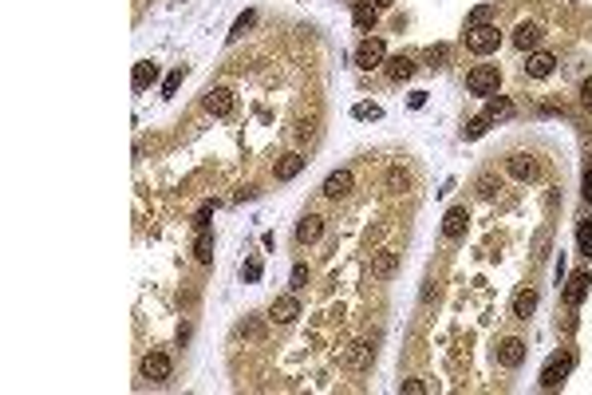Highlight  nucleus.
Listing matches in <instances>:
<instances>
[{
	"label": "nucleus",
	"mask_w": 592,
	"mask_h": 395,
	"mask_svg": "<svg viewBox=\"0 0 592 395\" xmlns=\"http://www.w3.org/2000/svg\"><path fill=\"white\" fill-rule=\"evenodd\" d=\"M497 44H502L497 24H466V48L474 56H490V51H497Z\"/></svg>",
	"instance_id": "f257e3e1"
},
{
	"label": "nucleus",
	"mask_w": 592,
	"mask_h": 395,
	"mask_svg": "<svg viewBox=\"0 0 592 395\" xmlns=\"http://www.w3.org/2000/svg\"><path fill=\"white\" fill-rule=\"evenodd\" d=\"M497 83H502V75H497L494 63H478V67H470V75H466V91L470 95H497Z\"/></svg>",
	"instance_id": "f03ea898"
},
{
	"label": "nucleus",
	"mask_w": 592,
	"mask_h": 395,
	"mask_svg": "<svg viewBox=\"0 0 592 395\" xmlns=\"http://www.w3.org/2000/svg\"><path fill=\"white\" fill-rule=\"evenodd\" d=\"M383 63H387V44L379 36H367L360 48H355V67H360V72H375V67H383Z\"/></svg>",
	"instance_id": "7ed1b4c3"
},
{
	"label": "nucleus",
	"mask_w": 592,
	"mask_h": 395,
	"mask_svg": "<svg viewBox=\"0 0 592 395\" xmlns=\"http://www.w3.org/2000/svg\"><path fill=\"white\" fill-rule=\"evenodd\" d=\"M573 364H577V356H573V352H565V356H553V360H549V364L541 368V387H545V392L561 387V383H565V376L573 371Z\"/></svg>",
	"instance_id": "20e7f679"
},
{
	"label": "nucleus",
	"mask_w": 592,
	"mask_h": 395,
	"mask_svg": "<svg viewBox=\"0 0 592 395\" xmlns=\"http://www.w3.org/2000/svg\"><path fill=\"white\" fill-rule=\"evenodd\" d=\"M170 371H174V364H170L166 352H150L143 360V380H150V383H166Z\"/></svg>",
	"instance_id": "39448f33"
},
{
	"label": "nucleus",
	"mask_w": 592,
	"mask_h": 395,
	"mask_svg": "<svg viewBox=\"0 0 592 395\" xmlns=\"http://www.w3.org/2000/svg\"><path fill=\"white\" fill-rule=\"evenodd\" d=\"M202 107H206L209 115L225 119V115H233V91H230V87H214V91H206Z\"/></svg>",
	"instance_id": "423d86ee"
},
{
	"label": "nucleus",
	"mask_w": 592,
	"mask_h": 395,
	"mask_svg": "<svg viewBox=\"0 0 592 395\" xmlns=\"http://www.w3.org/2000/svg\"><path fill=\"white\" fill-rule=\"evenodd\" d=\"M301 316V300L296 296H277L273 305H269V321L273 324H292Z\"/></svg>",
	"instance_id": "0eeeda50"
},
{
	"label": "nucleus",
	"mask_w": 592,
	"mask_h": 395,
	"mask_svg": "<svg viewBox=\"0 0 592 395\" xmlns=\"http://www.w3.org/2000/svg\"><path fill=\"white\" fill-rule=\"evenodd\" d=\"M395 269H399V253H395V249H379V253L371 257V277L375 281H391Z\"/></svg>",
	"instance_id": "6e6552de"
},
{
	"label": "nucleus",
	"mask_w": 592,
	"mask_h": 395,
	"mask_svg": "<svg viewBox=\"0 0 592 395\" xmlns=\"http://www.w3.org/2000/svg\"><path fill=\"white\" fill-rule=\"evenodd\" d=\"M521 360H525V340L509 336V340L497 344V364H502V368H521Z\"/></svg>",
	"instance_id": "1a4fd4ad"
},
{
	"label": "nucleus",
	"mask_w": 592,
	"mask_h": 395,
	"mask_svg": "<svg viewBox=\"0 0 592 395\" xmlns=\"http://www.w3.org/2000/svg\"><path fill=\"white\" fill-rule=\"evenodd\" d=\"M553 67H557V56H553V51H529V60H525V75H533V79L553 75Z\"/></svg>",
	"instance_id": "9d476101"
},
{
	"label": "nucleus",
	"mask_w": 592,
	"mask_h": 395,
	"mask_svg": "<svg viewBox=\"0 0 592 395\" xmlns=\"http://www.w3.org/2000/svg\"><path fill=\"white\" fill-rule=\"evenodd\" d=\"M541 36H545L541 28L525 20V24H518V28H513V48H518V51H533L537 44H541Z\"/></svg>",
	"instance_id": "9b49d317"
},
{
	"label": "nucleus",
	"mask_w": 592,
	"mask_h": 395,
	"mask_svg": "<svg viewBox=\"0 0 592 395\" xmlns=\"http://www.w3.org/2000/svg\"><path fill=\"white\" fill-rule=\"evenodd\" d=\"M466 225H470L466 206H454V210H447V218H442V234H447V237H462V234H466Z\"/></svg>",
	"instance_id": "f8f14e48"
},
{
	"label": "nucleus",
	"mask_w": 592,
	"mask_h": 395,
	"mask_svg": "<svg viewBox=\"0 0 592 395\" xmlns=\"http://www.w3.org/2000/svg\"><path fill=\"white\" fill-rule=\"evenodd\" d=\"M383 72H387V79H391V83H403V79H411L415 60H411V56H391V60L383 63Z\"/></svg>",
	"instance_id": "ddd939ff"
},
{
	"label": "nucleus",
	"mask_w": 592,
	"mask_h": 395,
	"mask_svg": "<svg viewBox=\"0 0 592 395\" xmlns=\"http://www.w3.org/2000/svg\"><path fill=\"white\" fill-rule=\"evenodd\" d=\"M351 20H355V28H360V32H371L375 20H379V8H375L371 0H355V8H351Z\"/></svg>",
	"instance_id": "4468645a"
},
{
	"label": "nucleus",
	"mask_w": 592,
	"mask_h": 395,
	"mask_svg": "<svg viewBox=\"0 0 592 395\" xmlns=\"http://www.w3.org/2000/svg\"><path fill=\"white\" fill-rule=\"evenodd\" d=\"M320 234H324V218H316V213L301 218V225H296V241H301V245H312V241H320Z\"/></svg>",
	"instance_id": "2eb2a0df"
},
{
	"label": "nucleus",
	"mask_w": 592,
	"mask_h": 395,
	"mask_svg": "<svg viewBox=\"0 0 592 395\" xmlns=\"http://www.w3.org/2000/svg\"><path fill=\"white\" fill-rule=\"evenodd\" d=\"M509 178H518V182H529V178H537V162L529 159V154H513V159L506 162Z\"/></svg>",
	"instance_id": "dca6fc26"
},
{
	"label": "nucleus",
	"mask_w": 592,
	"mask_h": 395,
	"mask_svg": "<svg viewBox=\"0 0 592 395\" xmlns=\"http://www.w3.org/2000/svg\"><path fill=\"white\" fill-rule=\"evenodd\" d=\"M589 289H592V277H589V273H577V277H573V281L565 284V300L573 305V309H577V305H584Z\"/></svg>",
	"instance_id": "f3484780"
},
{
	"label": "nucleus",
	"mask_w": 592,
	"mask_h": 395,
	"mask_svg": "<svg viewBox=\"0 0 592 395\" xmlns=\"http://www.w3.org/2000/svg\"><path fill=\"white\" fill-rule=\"evenodd\" d=\"M301 170H304V154L292 150V154H285V159L277 162V182H289V178H296Z\"/></svg>",
	"instance_id": "a211bd4d"
},
{
	"label": "nucleus",
	"mask_w": 592,
	"mask_h": 395,
	"mask_svg": "<svg viewBox=\"0 0 592 395\" xmlns=\"http://www.w3.org/2000/svg\"><path fill=\"white\" fill-rule=\"evenodd\" d=\"M348 190H351V170L328 174V182H324V194H328V198H344Z\"/></svg>",
	"instance_id": "6ab92c4d"
},
{
	"label": "nucleus",
	"mask_w": 592,
	"mask_h": 395,
	"mask_svg": "<svg viewBox=\"0 0 592 395\" xmlns=\"http://www.w3.org/2000/svg\"><path fill=\"white\" fill-rule=\"evenodd\" d=\"M371 356H375V348L367 344V340H360V344H351V352H348V368L363 371L367 364H371Z\"/></svg>",
	"instance_id": "aec40b11"
},
{
	"label": "nucleus",
	"mask_w": 592,
	"mask_h": 395,
	"mask_svg": "<svg viewBox=\"0 0 592 395\" xmlns=\"http://www.w3.org/2000/svg\"><path fill=\"white\" fill-rule=\"evenodd\" d=\"M533 309H537V293H533V289H521V293L513 296V316H518V321H529Z\"/></svg>",
	"instance_id": "412c9836"
},
{
	"label": "nucleus",
	"mask_w": 592,
	"mask_h": 395,
	"mask_svg": "<svg viewBox=\"0 0 592 395\" xmlns=\"http://www.w3.org/2000/svg\"><path fill=\"white\" fill-rule=\"evenodd\" d=\"M486 119H490V123H494V119H509V115H513V103H509L506 95H490V103H486Z\"/></svg>",
	"instance_id": "4be33fe9"
},
{
	"label": "nucleus",
	"mask_w": 592,
	"mask_h": 395,
	"mask_svg": "<svg viewBox=\"0 0 592 395\" xmlns=\"http://www.w3.org/2000/svg\"><path fill=\"white\" fill-rule=\"evenodd\" d=\"M193 257L202 261V265H209V261H214V234H209V229H198V241H193Z\"/></svg>",
	"instance_id": "5701e85b"
},
{
	"label": "nucleus",
	"mask_w": 592,
	"mask_h": 395,
	"mask_svg": "<svg viewBox=\"0 0 592 395\" xmlns=\"http://www.w3.org/2000/svg\"><path fill=\"white\" fill-rule=\"evenodd\" d=\"M154 75H158V67H154V63H150V60H143V63H134V75H131V79H134V87L143 91V87L150 83Z\"/></svg>",
	"instance_id": "b1692460"
},
{
	"label": "nucleus",
	"mask_w": 592,
	"mask_h": 395,
	"mask_svg": "<svg viewBox=\"0 0 592 395\" xmlns=\"http://www.w3.org/2000/svg\"><path fill=\"white\" fill-rule=\"evenodd\" d=\"M486 131H490V119H486V115H478V119H470V123L462 127V138H482Z\"/></svg>",
	"instance_id": "393cba45"
},
{
	"label": "nucleus",
	"mask_w": 592,
	"mask_h": 395,
	"mask_svg": "<svg viewBox=\"0 0 592 395\" xmlns=\"http://www.w3.org/2000/svg\"><path fill=\"white\" fill-rule=\"evenodd\" d=\"M577 241H580V253L592 257V222H580L577 225Z\"/></svg>",
	"instance_id": "a878e982"
},
{
	"label": "nucleus",
	"mask_w": 592,
	"mask_h": 395,
	"mask_svg": "<svg viewBox=\"0 0 592 395\" xmlns=\"http://www.w3.org/2000/svg\"><path fill=\"white\" fill-rule=\"evenodd\" d=\"M182 79H186V67H174V72H170L166 75V83H162V95H174V91H178V87H182Z\"/></svg>",
	"instance_id": "bb28decb"
},
{
	"label": "nucleus",
	"mask_w": 592,
	"mask_h": 395,
	"mask_svg": "<svg viewBox=\"0 0 592 395\" xmlns=\"http://www.w3.org/2000/svg\"><path fill=\"white\" fill-rule=\"evenodd\" d=\"M253 20H257V13H245V16H237V24H233V32H230V44H237V40L245 36V28H253Z\"/></svg>",
	"instance_id": "cd10ccee"
},
{
	"label": "nucleus",
	"mask_w": 592,
	"mask_h": 395,
	"mask_svg": "<svg viewBox=\"0 0 592 395\" xmlns=\"http://www.w3.org/2000/svg\"><path fill=\"white\" fill-rule=\"evenodd\" d=\"M447 56H450V48H447V44H438V48L426 51V63H431V67H442V63H447Z\"/></svg>",
	"instance_id": "c85d7f7f"
},
{
	"label": "nucleus",
	"mask_w": 592,
	"mask_h": 395,
	"mask_svg": "<svg viewBox=\"0 0 592 395\" xmlns=\"http://www.w3.org/2000/svg\"><path fill=\"white\" fill-rule=\"evenodd\" d=\"M218 210V202H202V210H198V229H209V218Z\"/></svg>",
	"instance_id": "c756f323"
},
{
	"label": "nucleus",
	"mask_w": 592,
	"mask_h": 395,
	"mask_svg": "<svg viewBox=\"0 0 592 395\" xmlns=\"http://www.w3.org/2000/svg\"><path fill=\"white\" fill-rule=\"evenodd\" d=\"M490 16H494V4H482L470 13V24H490Z\"/></svg>",
	"instance_id": "7c9ffc66"
},
{
	"label": "nucleus",
	"mask_w": 592,
	"mask_h": 395,
	"mask_svg": "<svg viewBox=\"0 0 592 395\" xmlns=\"http://www.w3.org/2000/svg\"><path fill=\"white\" fill-rule=\"evenodd\" d=\"M387 186H391L395 194H399V190H407V174H403V170H391V174H387Z\"/></svg>",
	"instance_id": "2f4dec72"
},
{
	"label": "nucleus",
	"mask_w": 592,
	"mask_h": 395,
	"mask_svg": "<svg viewBox=\"0 0 592 395\" xmlns=\"http://www.w3.org/2000/svg\"><path fill=\"white\" fill-rule=\"evenodd\" d=\"M241 277H245V281H261V261H245V269H241Z\"/></svg>",
	"instance_id": "473e14b6"
},
{
	"label": "nucleus",
	"mask_w": 592,
	"mask_h": 395,
	"mask_svg": "<svg viewBox=\"0 0 592 395\" xmlns=\"http://www.w3.org/2000/svg\"><path fill=\"white\" fill-rule=\"evenodd\" d=\"M355 119H379V107H375V103H360V107H355Z\"/></svg>",
	"instance_id": "72a5a7b5"
},
{
	"label": "nucleus",
	"mask_w": 592,
	"mask_h": 395,
	"mask_svg": "<svg viewBox=\"0 0 592 395\" xmlns=\"http://www.w3.org/2000/svg\"><path fill=\"white\" fill-rule=\"evenodd\" d=\"M304 281H308V265H296L292 269V289H304Z\"/></svg>",
	"instance_id": "f704fd0d"
},
{
	"label": "nucleus",
	"mask_w": 592,
	"mask_h": 395,
	"mask_svg": "<svg viewBox=\"0 0 592 395\" xmlns=\"http://www.w3.org/2000/svg\"><path fill=\"white\" fill-rule=\"evenodd\" d=\"M403 392H407V395H423L426 387H423V380H403Z\"/></svg>",
	"instance_id": "c9c22d12"
},
{
	"label": "nucleus",
	"mask_w": 592,
	"mask_h": 395,
	"mask_svg": "<svg viewBox=\"0 0 592 395\" xmlns=\"http://www.w3.org/2000/svg\"><path fill=\"white\" fill-rule=\"evenodd\" d=\"M580 103L592 111V79H584V83H580Z\"/></svg>",
	"instance_id": "e433bc0d"
},
{
	"label": "nucleus",
	"mask_w": 592,
	"mask_h": 395,
	"mask_svg": "<svg viewBox=\"0 0 592 395\" xmlns=\"http://www.w3.org/2000/svg\"><path fill=\"white\" fill-rule=\"evenodd\" d=\"M478 186H482V190H478V194H482V198H490V194H494V182H490V178H482V182H478Z\"/></svg>",
	"instance_id": "4c0bfd02"
},
{
	"label": "nucleus",
	"mask_w": 592,
	"mask_h": 395,
	"mask_svg": "<svg viewBox=\"0 0 592 395\" xmlns=\"http://www.w3.org/2000/svg\"><path fill=\"white\" fill-rule=\"evenodd\" d=\"M584 198H589V202H592V170L584 174Z\"/></svg>",
	"instance_id": "58836bf2"
},
{
	"label": "nucleus",
	"mask_w": 592,
	"mask_h": 395,
	"mask_svg": "<svg viewBox=\"0 0 592 395\" xmlns=\"http://www.w3.org/2000/svg\"><path fill=\"white\" fill-rule=\"evenodd\" d=\"M371 4H375V8H387V4H391V0H371Z\"/></svg>",
	"instance_id": "ea45409f"
}]
</instances>
